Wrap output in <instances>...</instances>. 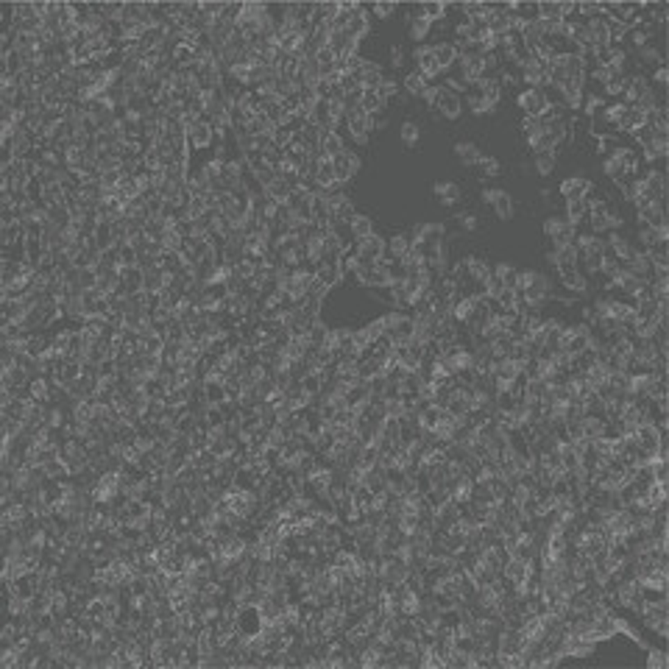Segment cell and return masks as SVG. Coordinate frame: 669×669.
Here are the masks:
<instances>
[{"mask_svg": "<svg viewBox=\"0 0 669 669\" xmlns=\"http://www.w3.org/2000/svg\"><path fill=\"white\" fill-rule=\"evenodd\" d=\"M427 87H429V81H427L418 70H410V73L402 79V92H404L410 101H413V98H421V92H424Z\"/></svg>", "mask_w": 669, "mask_h": 669, "instance_id": "28", "label": "cell"}, {"mask_svg": "<svg viewBox=\"0 0 669 669\" xmlns=\"http://www.w3.org/2000/svg\"><path fill=\"white\" fill-rule=\"evenodd\" d=\"M605 424H608V418H602V415H583V418H580L583 440H588V443L600 440V438L605 435Z\"/></svg>", "mask_w": 669, "mask_h": 669, "instance_id": "27", "label": "cell"}, {"mask_svg": "<svg viewBox=\"0 0 669 669\" xmlns=\"http://www.w3.org/2000/svg\"><path fill=\"white\" fill-rule=\"evenodd\" d=\"M605 151H608V140L600 134V137H597V154H605Z\"/></svg>", "mask_w": 669, "mask_h": 669, "instance_id": "62", "label": "cell"}, {"mask_svg": "<svg viewBox=\"0 0 669 669\" xmlns=\"http://www.w3.org/2000/svg\"><path fill=\"white\" fill-rule=\"evenodd\" d=\"M491 209H494V215H497L499 220H505V223L516 217V201H513V195H511V192H505V195H502V198H499V201H497Z\"/></svg>", "mask_w": 669, "mask_h": 669, "instance_id": "37", "label": "cell"}, {"mask_svg": "<svg viewBox=\"0 0 669 669\" xmlns=\"http://www.w3.org/2000/svg\"><path fill=\"white\" fill-rule=\"evenodd\" d=\"M452 154L458 156V162H461L463 167H477V162H480V156H483V151H480V145H477L474 140H458V142L452 145Z\"/></svg>", "mask_w": 669, "mask_h": 669, "instance_id": "22", "label": "cell"}, {"mask_svg": "<svg viewBox=\"0 0 669 669\" xmlns=\"http://www.w3.org/2000/svg\"><path fill=\"white\" fill-rule=\"evenodd\" d=\"M371 15H368V6H363V3H354V9H352V17H349V23H346V31H349V37H354L357 42H363L368 34H371Z\"/></svg>", "mask_w": 669, "mask_h": 669, "instance_id": "9", "label": "cell"}, {"mask_svg": "<svg viewBox=\"0 0 669 669\" xmlns=\"http://www.w3.org/2000/svg\"><path fill=\"white\" fill-rule=\"evenodd\" d=\"M377 229H374V220L368 217V215H363V212H354L352 217H349V223H346V235H349V240L352 243H357V240H363V238H368V235H374Z\"/></svg>", "mask_w": 669, "mask_h": 669, "instance_id": "20", "label": "cell"}, {"mask_svg": "<svg viewBox=\"0 0 669 669\" xmlns=\"http://www.w3.org/2000/svg\"><path fill=\"white\" fill-rule=\"evenodd\" d=\"M432 59H435V65L440 67V73H446L452 65H458V48H455V42H452V40L435 42V45H432Z\"/></svg>", "mask_w": 669, "mask_h": 669, "instance_id": "19", "label": "cell"}, {"mask_svg": "<svg viewBox=\"0 0 669 669\" xmlns=\"http://www.w3.org/2000/svg\"><path fill=\"white\" fill-rule=\"evenodd\" d=\"M516 271H519V268H516L513 263H508V260H499V263H494V265H491V274H494L497 279H502V282H505V288H511V285H513V276H516Z\"/></svg>", "mask_w": 669, "mask_h": 669, "instance_id": "41", "label": "cell"}, {"mask_svg": "<svg viewBox=\"0 0 669 669\" xmlns=\"http://www.w3.org/2000/svg\"><path fill=\"white\" fill-rule=\"evenodd\" d=\"M647 669H666L669 666V658L663 652V647H650L647 644V661H644Z\"/></svg>", "mask_w": 669, "mask_h": 669, "instance_id": "43", "label": "cell"}, {"mask_svg": "<svg viewBox=\"0 0 669 669\" xmlns=\"http://www.w3.org/2000/svg\"><path fill=\"white\" fill-rule=\"evenodd\" d=\"M455 220H458V226H461L463 235H474V232H480V217H477L474 212H458Z\"/></svg>", "mask_w": 669, "mask_h": 669, "instance_id": "44", "label": "cell"}, {"mask_svg": "<svg viewBox=\"0 0 669 669\" xmlns=\"http://www.w3.org/2000/svg\"><path fill=\"white\" fill-rule=\"evenodd\" d=\"M463 109H469L472 117H488V115H491V112H488V104L483 101V95H480L477 90H469V95H466V101H463Z\"/></svg>", "mask_w": 669, "mask_h": 669, "instance_id": "35", "label": "cell"}, {"mask_svg": "<svg viewBox=\"0 0 669 669\" xmlns=\"http://www.w3.org/2000/svg\"><path fill=\"white\" fill-rule=\"evenodd\" d=\"M184 137H187L190 151H206V148L215 145V129H212V123H209L206 117L192 120V123L184 129Z\"/></svg>", "mask_w": 669, "mask_h": 669, "instance_id": "4", "label": "cell"}, {"mask_svg": "<svg viewBox=\"0 0 669 669\" xmlns=\"http://www.w3.org/2000/svg\"><path fill=\"white\" fill-rule=\"evenodd\" d=\"M346 140L340 131H327L324 140H321V148H318V156H327V159H335L340 154H346Z\"/></svg>", "mask_w": 669, "mask_h": 669, "instance_id": "24", "label": "cell"}, {"mask_svg": "<svg viewBox=\"0 0 669 669\" xmlns=\"http://www.w3.org/2000/svg\"><path fill=\"white\" fill-rule=\"evenodd\" d=\"M647 257H650L652 268H669V246H666V243L652 246V249L647 251Z\"/></svg>", "mask_w": 669, "mask_h": 669, "instance_id": "45", "label": "cell"}, {"mask_svg": "<svg viewBox=\"0 0 669 669\" xmlns=\"http://www.w3.org/2000/svg\"><path fill=\"white\" fill-rule=\"evenodd\" d=\"M477 167H480V181L502 176V162H499L497 156H491V154H483L480 162H477Z\"/></svg>", "mask_w": 669, "mask_h": 669, "instance_id": "36", "label": "cell"}, {"mask_svg": "<svg viewBox=\"0 0 669 669\" xmlns=\"http://www.w3.org/2000/svg\"><path fill=\"white\" fill-rule=\"evenodd\" d=\"M602 173H605V179H611L619 190L627 184V179H633L630 167H627L625 162H619L616 156H611V154H605V159H602Z\"/></svg>", "mask_w": 669, "mask_h": 669, "instance_id": "18", "label": "cell"}, {"mask_svg": "<svg viewBox=\"0 0 669 669\" xmlns=\"http://www.w3.org/2000/svg\"><path fill=\"white\" fill-rule=\"evenodd\" d=\"M497 666L519 669V666H525V658H522V652H505V650H497Z\"/></svg>", "mask_w": 669, "mask_h": 669, "instance_id": "46", "label": "cell"}, {"mask_svg": "<svg viewBox=\"0 0 669 669\" xmlns=\"http://www.w3.org/2000/svg\"><path fill=\"white\" fill-rule=\"evenodd\" d=\"M636 249L638 251H650L652 246H658V243H663L661 238H658V232H655V226H638V232H636Z\"/></svg>", "mask_w": 669, "mask_h": 669, "instance_id": "38", "label": "cell"}, {"mask_svg": "<svg viewBox=\"0 0 669 669\" xmlns=\"http://www.w3.org/2000/svg\"><path fill=\"white\" fill-rule=\"evenodd\" d=\"M602 15V3H577V17L580 20H594Z\"/></svg>", "mask_w": 669, "mask_h": 669, "instance_id": "52", "label": "cell"}, {"mask_svg": "<svg viewBox=\"0 0 669 669\" xmlns=\"http://www.w3.org/2000/svg\"><path fill=\"white\" fill-rule=\"evenodd\" d=\"M638 53V65H647V67H661L663 65V51L655 45V42H647L641 51H636Z\"/></svg>", "mask_w": 669, "mask_h": 669, "instance_id": "34", "label": "cell"}, {"mask_svg": "<svg viewBox=\"0 0 669 669\" xmlns=\"http://www.w3.org/2000/svg\"><path fill=\"white\" fill-rule=\"evenodd\" d=\"M641 126H647V112H641L636 104H625V112H622V117H619V123H616L613 131L633 134V131H638Z\"/></svg>", "mask_w": 669, "mask_h": 669, "instance_id": "16", "label": "cell"}, {"mask_svg": "<svg viewBox=\"0 0 669 669\" xmlns=\"http://www.w3.org/2000/svg\"><path fill=\"white\" fill-rule=\"evenodd\" d=\"M377 92H379V95H382V98L390 104L393 98H399V95H402V84H399L396 79H388V76H385V81L379 84V90H377Z\"/></svg>", "mask_w": 669, "mask_h": 669, "instance_id": "49", "label": "cell"}, {"mask_svg": "<svg viewBox=\"0 0 669 669\" xmlns=\"http://www.w3.org/2000/svg\"><path fill=\"white\" fill-rule=\"evenodd\" d=\"M533 173L541 176V179H550L555 170H558V154L555 151H541V154H533V162H530Z\"/></svg>", "mask_w": 669, "mask_h": 669, "instance_id": "25", "label": "cell"}, {"mask_svg": "<svg viewBox=\"0 0 669 669\" xmlns=\"http://www.w3.org/2000/svg\"><path fill=\"white\" fill-rule=\"evenodd\" d=\"M538 195H541V201H544V204H552V198H555V190H552V187H541V190H538Z\"/></svg>", "mask_w": 669, "mask_h": 669, "instance_id": "60", "label": "cell"}, {"mask_svg": "<svg viewBox=\"0 0 669 669\" xmlns=\"http://www.w3.org/2000/svg\"><path fill=\"white\" fill-rule=\"evenodd\" d=\"M650 90V81H647V76H641V73H627L625 76V90H622V104H636L638 101V95L641 92H647Z\"/></svg>", "mask_w": 669, "mask_h": 669, "instance_id": "21", "label": "cell"}, {"mask_svg": "<svg viewBox=\"0 0 669 669\" xmlns=\"http://www.w3.org/2000/svg\"><path fill=\"white\" fill-rule=\"evenodd\" d=\"M575 249L577 254H608V243L602 235H594V232H577L575 235Z\"/></svg>", "mask_w": 669, "mask_h": 669, "instance_id": "17", "label": "cell"}, {"mask_svg": "<svg viewBox=\"0 0 669 669\" xmlns=\"http://www.w3.org/2000/svg\"><path fill=\"white\" fill-rule=\"evenodd\" d=\"M558 282L575 296V299H586V296H591V279H586L577 268H572V271H563V274H558Z\"/></svg>", "mask_w": 669, "mask_h": 669, "instance_id": "15", "label": "cell"}, {"mask_svg": "<svg viewBox=\"0 0 669 669\" xmlns=\"http://www.w3.org/2000/svg\"><path fill=\"white\" fill-rule=\"evenodd\" d=\"M580 324H588L591 329L597 327V313L591 310V304H583V307H580Z\"/></svg>", "mask_w": 669, "mask_h": 669, "instance_id": "58", "label": "cell"}, {"mask_svg": "<svg viewBox=\"0 0 669 669\" xmlns=\"http://www.w3.org/2000/svg\"><path fill=\"white\" fill-rule=\"evenodd\" d=\"M505 192H508V190H502V187H483V190H480V201H483L486 206H494Z\"/></svg>", "mask_w": 669, "mask_h": 669, "instance_id": "53", "label": "cell"}, {"mask_svg": "<svg viewBox=\"0 0 669 669\" xmlns=\"http://www.w3.org/2000/svg\"><path fill=\"white\" fill-rule=\"evenodd\" d=\"M622 90H625V76L608 81V84L602 87V98H622Z\"/></svg>", "mask_w": 669, "mask_h": 669, "instance_id": "54", "label": "cell"}, {"mask_svg": "<svg viewBox=\"0 0 669 669\" xmlns=\"http://www.w3.org/2000/svg\"><path fill=\"white\" fill-rule=\"evenodd\" d=\"M413 12L421 15V17H427V20L435 26V23H440L446 15H449V6H446V3H421V6H415Z\"/></svg>", "mask_w": 669, "mask_h": 669, "instance_id": "33", "label": "cell"}, {"mask_svg": "<svg viewBox=\"0 0 669 669\" xmlns=\"http://www.w3.org/2000/svg\"><path fill=\"white\" fill-rule=\"evenodd\" d=\"M544 260H547V265H550V268H552V271H555V268H558V254H555V249H550V251H547V254H544Z\"/></svg>", "mask_w": 669, "mask_h": 669, "instance_id": "61", "label": "cell"}, {"mask_svg": "<svg viewBox=\"0 0 669 669\" xmlns=\"http://www.w3.org/2000/svg\"><path fill=\"white\" fill-rule=\"evenodd\" d=\"M550 95H547V90H522L519 95H516V106H519V112H525V117H541L547 109H550Z\"/></svg>", "mask_w": 669, "mask_h": 669, "instance_id": "3", "label": "cell"}, {"mask_svg": "<svg viewBox=\"0 0 669 669\" xmlns=\"http://www.w3.org/2000/svg\"><path fill=\"white\" fill-rule=\"evenodd\" d=\"M413 59H415V70L429 81V84H435V79H440L443 73H440V67L435 65V59H432V45H415L413 48Z\"/></svg>", "mask_w": 669, "mask_h": 669, "instance_id": "8", "label": "cell"}, {"mask_svg": "<svg viewBox=\"0 0 669 669\" xmlns=\"http://www.w3.org/2000/svg\"><path fill=\"white\" fill-rule=\"evenodd\" d=\"M591 79L600 84V87H605L608 81H613V79H619V73H613L608 65H594L591 67Z\"/></svg>", "mask_w": 669, "mask_h": 669, "instance_id": "50", "label": "cell"}, {"mask_svg": "<svg viewBox=\"0 0 669 669\" xmlns=\"http://www.w3.org/2000/svg\"><path fill=\"white\" fill-rule=\"evenodd\" d=\"M388 126H390L388 115H377V117H371V131H385Z\"/></svg>", "mask_w": 669, "mask_h": 669, "instance_id": "59", "label": "cell"}, {"mask_svg": "<svg viewBox=\"0 0 669 669\" xmlns=\"http://www.w3.org/2000/svg\"><path fill=\"white\" fill-rule=\"evenodd\" d=\"M360 109H365L371 117H377V115H385V112H388V101H385V98H382L377 90H363Z\"/></svg>", "mask_w": 669, "mask_h": 669, "instance_id": "29", "label": "cell"}, {"mask_svg": "<svg viewBox=\"0 0 669 669\" xmlns=\"http://www.w3.org/2000/svg\"><path fill=\"white\" fill-rule=\"evenodd\" d=\"M541 232H544V238L550 240V246L558 249V246L575 243L577 226H572V223H569L563 215H550V217H544V223H541Z\"/></svg>", "mask_w": 669, "mask_h": 669, "instance_id": "1", "label": "cell"}, {"mask_svg": "<svg viewBox=\"0 0 669 669\" xmlns=\"http://www.w3.org/2000/svg\"><path fill=\"white\" fill-rule=\"evenodd\" d=\"M438 92H440V84H429V87L421 92V98H418V101H424V106H427V109H435Z\"/></svg>", "mask_w": 669, "mask_h": 669, "instance_id": "56", "label": "cell"}, {"mask_svg": "<svg viewBox=\"0 0 669 669\" xmlns=\"http://www.w3.org/2000/svg\"><path fill=\"white\" fill-rule=\"evenodd\" d=\"M382 407H385V415L388 418H402L407 413V402L402 396H385L382 399Z\"/></svg>", "mask_w": 669, "mask_h": 669, "instance_id": "42", "label": "cell"}, {"mask_svg": "<svg viewBox=\"0 0 669 669\" xmlns=\"http://www.w3.org/2000/svg\"><path fill=\"white\" fill-rule=\"evenodd\" d=\"M343 126H346V131H349V137H352V142H354L357 148H365V145H368V140H371V115H368L365 109H360V106H357V109H349Z\"/></svg>", "mask_w": 669, "mask_h": 669, "instance_id": "2", "label": "cell"}, {"mask_svg": "<svg viewBox=\"0 0 669 669\" xmlns=\"http://www.w3.org/2000/svg\"><path fill=\"white\" fill-rule=\"evenodd\" d=\"M625 271H627V274H633V276H636V279H641V282H650V276H652V263H650L647 251H636V254H633V260H627V263H625Z\"/></svg>", "mask_w": 669, "mask_h": 669, "instance_id": "26", "label": "cell"}, {"mask_svg": "<svg viewBox=\"0 0 669 669\" xmlns=\"http://www.w3.org/2000/svg\"><path fill=\"white\" fill-rule=\"evenodd\" d=\"M346 162H349V167H352L354 176L363 170V156H360L357 151H352V148H346Z\"/></svg>", "mask_w": 669, "mask_h": 669, "instance_id": "57", "label": "cell"}, {"mask_svg": "<svg viewBox=\"0 0 669 669\" xmlns=\"http://www.w3.org/2000/svg\"><path fill=\"white\" fill-rule=\"evenodd\" d=\"M404 62H407L404 48H402V45H390V67H393V70H402Z\"/></svg>", "mask_w": 669, "mask_h": 669, "instance_id": "55", "label": "cell"}, {"mask_svg": "<svg viewBox=\"0 0 669 669\" xmlns=\"http://www.w3.org/2000/svg\"><path fill=\"white\" fill-rule=\"evenodd\" d=\"M432 195L438 198L440 206H458L461 198H463V190H461V184L452 181V179H440V181L432 184Z\"/></svg>", "mask_w": 669, "mask_h": 669, "instance_id": "13", "label": "cell"}, {"mask_svg": "<svg viewBox=\"0 0 669 669\" xmlns=\"http://www.w3.org/2000/svg\"><path fill=\"white\" fill-rule=\"evenodd\" d=\"M625 42L630 45V51H641L647 42H652V37H650L647 31H641V28H633V31H627Z\"/></svg>", "mask_w": 669, "mask_h": 669, "instance_id": "47", "label": "cell"}, {"mask_svg": "<svg viewBox=\"0 0 669 669\" xmlns=\"http://www.w3.org/2000/svg\"><path fill=\"white\" fill-rule=\"evenodd\" d=\"M591 190H594V181H591L586 173H572V176H566V179L558 184V195L563 198V204H569V201H583Z\"/></svg>", "mask_w": 669, "mask_h": 669, "instance_id": "5", "label": "cell"}, {"mask_svg": "<svg viewBox=\"0 0 669 669\" xmlns=\"http://www.w3.org/2000/svg\"><path fill=\"white\" fill-rule=\"evenodd\" d=\"M404 28H407V37H410L415 45H424V42H427V37L432 34V23H429L427 17H421V15H415V12H410V17H407Z\"/></svg>", "mask_w": 669, "mask_h": 669, "instance_id": "23", "label": "cell"}, {"mask_svg": "<svg viewBox=\"0 0 669 669\" xmlns=\"http://www.w3.org/2000/svg\"><path fill=\"white\" fill-rule=\"evenodd\" d=\"M666 76H669V70L661 65V67H655V70H652V79H647V81H650V87H652V92H655L658 98H661V95H663V90H666Z\"/></svg>", "mask_w": 669, "mask_h": 669, "instance_id": "48", "label": "cell"}, {"mask_svg": "<svg viewBox=\"0 0 669 669\" xmlns=\"http://www.w3.org/2000/svg\"><path fill=\"white\" fill-rule=\"evenodd\" d=\"M399 142H402L404 148H415V145L421 142V126H418L415 120H404V123L399 126Z\"/></svg>", "mask_w": 669, "mask_h": 669, "instance_id": "32", "label": "cell"}, {"mask_svg": "<svg viewBox=\"0 0 669 669\" xmlns=\"http://www.w3.org/2000/svg\"><path fill=\"white\" fill-rule=\"evenodd\" d=\"M563 217L572 223V226H577V223H583L588 217V206H586V198L583 201H569L566 209H563Z\"/></svg>", "mask_w": 669, "mask_h": 669, "instance_id": "39", "label": "cell"}, {"mask_svg": "<svg viewBox=\"0 0 669 669\" xmlns=\"http://www.w3.org/2000/svg\"><path fill=\"white\" fill-rule=\"evenodd\" d=\"M461 276H469V282H474V285H480L488 274H491V263L486 260V257H477V254H466L463 260H461ZM458 276V279H461Z\"/></svg>", "mask_w": 669, "mask_h": 669, "instance_id": "11", "label": "cell"}, {"mask_svg": "<svg viewBox=\"0 0 669 669\" xmlns=\"http://www.w3.org/2000/svg\"><path fill=\"white\" fill-rule=\"evenodd\" d=\"M602 238H605V243H608V251H611L622 265H625L627 260H633V254L638 251L625 232H608V235H602Z\"/></svg>", "mask_w": 669, "mask_h": 669, "instance_id": "10", "label": "cell"}, {"mask_svg": "<svg viewBox=\"0 0 669 669\" xmlns=\"http://www.w3.org/2000/svg\"><path fill=\"white\" fill-rule=\"evenodd\" d=\"M396 12H399V6H393V3H374V6L368 9V15L377 17V20H390Z\"/></svg>", "mask_w": 669, "mask_h": 669, "instance_id": "51", "label": "cell"}, {"mask_svg": "<svg viewBox=\"0 0 669 669\" xmlns=\"http://www.w3.org/2000/svg\"><path fill=\"white\" fill-rule=\"evenodd\" d=\"M588 79V76H586ZM586 79H569V81H563L561 84V98H563V106L569 109V112H575V109H580V104H583V98H586Z\"/></svg>", "mask_w": 669, "mask_h": 669, "instance_id": "14", "label": "cell"}, {"mask_svg": "<svg viewBox=\"0 0 669 669\" xmlns=\"http://www.w3.org/2000/svg\"><path fill=\"white\" fill-rule=\"evenodd\" d=\"M399 268L404 271V276H407V274H415V271H421V268H427V257H424V251L415 249V246H410V251L399 260Z\"/></svg>", "mask_w": 669, "mask_h": 669, "instance_id": "31", "label": "cell"}, {"mask_svg": "<svg viewBox=\"0 0 669 669\" xmlns=\"http://www.w3.org/2000/svg\"><path fill=\"white\" fill-rule=\"evenodd\" d=\"M602 109H605V98H602V95H597V92L586 95V98H583V104H580V112H583L588 120H591V117H597Z\"/></svg>", "mask_w": 669, "mask_h": 669, "instance_id": "40", "label": "cell"}, {"mask_svg": "<svg viewBox=\"0 0 669 669\" xmlns=\"http://www.w3.org/2000/svg\"><path fill=\"white\" fill-rule=\"evenodd\" d=\"M385 246H388V260H390V263H399V260L410 251V238H407V232H396L393 238L385 240Z\"/></svg>", "mask_w": 669, "mask_h": 669, "instance_id": "30", "label": "cell"}, {"mask_svg": "<svg viewBox=\"0 0 669 669\" xmlns=\"http://www.w3.org/2000/svg\"><path fill=\"white\" fill-rule=\"evenodd\" d=\"M313 276H315V285H321L324 290H332L343 279V265L340 263H318V265H313Z\"/></svg>", "mask_w": 669, "mask_h": 669, "instance_id": "12", "label": "cell"}, {"mask_svg": "<svg viewBox=\"0 0 669 669\" xmlns=\"http://www.w3.org/2000/svg\"><path fill=\"white\" fill-rule=\"evenodd\" d=\"M352 251H354L357 257H363V260H371V263L388 260V246H385V238H382L379 232H374V235L352 243Z\"/></svg>", "mask_w": 669, "mask_h": 669, "instance_id": "7", "label": "cell"}, {"mask_svg": "<svg viewBox=\"0 0 669 669\" xmlns=\"http://www.w3.org/2000/svg\"><path fill=\"white\" fill-rule=\"evenodd\" d=\"M435 112H438L440 120L455 123V120H461L463 112H466V109H463V98L455 95V92H449V90L440 84V92H438V101H435Z\"/></svg>", "mask_w": 669, "mask_h": 669, "instance_id": "6", "label": "cell"}, {"mask_svg": "<svg viewBox=\"0 0 669 669\" xmlns=\"http://www.w3.org/2000/svg\"><path fill=\"white\" fill-rule=\"evenodd\" d=\"M519 173H525V176H527V173H533V167H530V162H522V165H519Z\"/></svg>", "mask_w": 669, "mask_h": 669, "instance_id": "63", "label": "cell"}]
</instances>
